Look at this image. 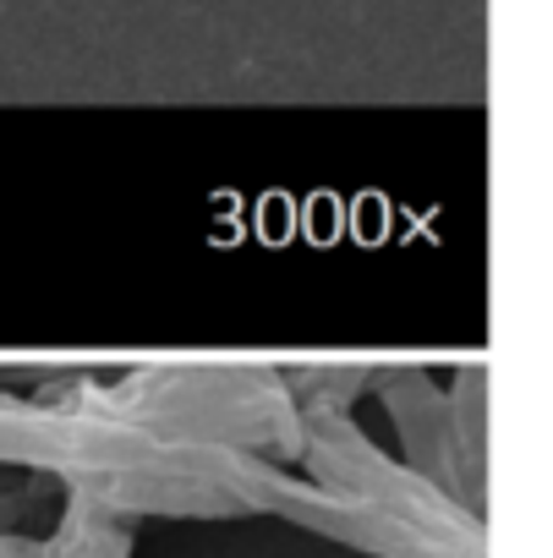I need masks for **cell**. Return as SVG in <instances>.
I'll return each mask as SVG.
<instances>
[{"instance_id":"2","label":"cell","mask_w":553,"mask_h":558,"mask_svg":"<svg viewBox=\"0 0 553 558\" xmlns=\"http://www.w3.org/2000/svg\"><path fill=\"white\" fill-rule=\"evenodd\" d=\"M34 547H17V542H7V536H0V558H28Z\"/></svg>"},{"instance_id":"1","label":"cell","mask_w":553,"mask_h":558,"mask_svg":"<svg viewBox=\"0 0 553 558\" xmlns=\"http://www.w3.org/2000/svg\"><path fill=\"white\" fill-rule=\"evenodd\" d=\"M127 525H121V514H105V509H94V504H83V498H72V509H67V520H61V531L39 547L34 542V553L28 558H127Z\"/></svg>"}]
</instances>
